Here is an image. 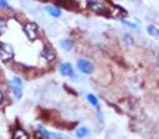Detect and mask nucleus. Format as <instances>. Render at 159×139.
I'll return each mask as SVG.
<instances>
[{
  "instance_id": "obj_1",
  "label": "nucleus",
  "mask_w": 159,
  "mask_h": 139,
  "mask_svg": "<svg viewBox=\"0 0 159 139\" xmlns=\"http://www.w3.org/2000/svg\"><path fill=\"white\" fill-rule=\"evenodd\" d=\"M14 57V48L11 45L6 43V42H1L0 43V58L2 62H7L10 60H12Z\"/></svg>"
},
{
  "instance_id": "obj_2",
  "label": "nucleus",
  "mask_w": 159,
  "mask_h": 139,
  "mask_svg": "<svg viewBox=\"0 0 159 139\" xmlns=\"http://www.w3.org/2000/svg\"><path fill=\"white\" fill-rule=\"evenodd\" d=\"M24 31H25V35L29 37L30 41H35L37 38V34H39V27L35 22H27L25 26H24Z\"/></svg>"
},
{
  "instance_id": "obj_3",
  "label": "nucleus",
  "mask_w": 159,
  "mask_h": 139,
  "mask_svg": "<svg viewBox=\"0 0 159 139\" xmlns=\"http://www.w3.org/2000/svg\"><path fill=\"white\" fill-rule=\"evenodd\" d=\"M77 67H78V70H80L82 73H86V74H89V73L93 72V65H92L88 60H84V58L78 60Z\"/></svg>"
},
{
  "instance_id": "obj_4",
  "label": "nucleus",
  "mask_w": 159,
  "mask_h": 139,
  "mask_svg": "<svg viewBox=\"0 0 159 139\" xmlns=\"http://www.w3.org/2000/svg\"><path fill=\"white\" fill-rule=\"evenodd\" d=\"M87 5H88V7H89L91 10H93V11H96V12H102V11L106 10V9H104V5H103L101 1L88 0V1H87Z\"/></svg>"
},
{
  "instance_id": "obj_5",
  "label": "nucleus",
  "mask_w": 159,
  "mask_h": 139,
  "mask_svg": "<svg viewBox=\"0 0 159 139\" xmlns=\"http://www.w3.org/2000/svg\"><path fill=\"white\" fill-rule=\"evenodd\" d=\"M60 72H61V74L67 76V77L73 76V68L70 63H61L60 65Z\"/></svg>"
},
{
  "instance_id": "obj_6",
  "label": "nucleus",
  "mask_w": 159,
  "mask_h": 139,
  "mask_svg": "<svg viewBox=\"0 0 159 139\" xmlns=\"http://www.w3.org/2000/svg\"><path fill=\"white\" fill-rule=\"evenodd\" d=\"M41 55H42L47 61H53V60H55V57H56L55 51H53L51 47H48V46H45V47L42 48Z\"/></svg>"
},
{
  "instance_id": "obj_7",
  "label": "nucleus",
  "mask_w": 159,
  "mask_h": 139,
  "mask_svg": "<svg viewBox=\"0 0 159 139\" xmlns=\"http://www.w3.org/2000/svg\"><path fill=\"white\" fill-rule=\"evenodd\" d=\"M10 86H11V89H12V93L15 96V98H21L22 96V91H21V84L14 82V81H10Z\"/></svg>"
},
{
  "instance_id": "obj_8",
  "label": "nucleus",
  "mask_w": 159,
  "mask_h": 139,
  "mask_svg": "<svg viewBox=\"0 0 159 139\" xmlns=\"http://www.w3.org/2000/svg\"><path fill=\"white\" fill-rule=\"evenodd\" d=\"M60 46H61L65 51H70V50H72V47H73V41L70 40V38H65V40H62V41L60 42Z\"/></svg>"
},
{
  "instance_id": "obj_9",
  "label": "nucleus",
  "mask_w": 159,
  "mask_h": 139,
  "mask_svg": "<svg viewBox=\"0 0 159 139\" xmlns=\"http://www.w3.org/2000/svg\"><path fill=\"white\" fill-rule=\"evenodd\" d=\"M29 138V134L25 133V130L22 129H16L12 134V139H27Z\"/></svg>"
},
{
  "instance_id": "obj_10",
  "label": "nucleus",
  "mask_w": 159,
  "mask_h": 139,
  "mask_svg": "<svg viewBox=\"0 0 159 139\" xmlns=\"http://www.w3.org/2000/svg\"><path fill=\"white\" fill-rule=\"evenodd\" d=\"M45 10H46L51 16H53V17H60V16H61L60 9H57V7H55V6H46Z\"/></svg>"
},
{
  "instance_id": "obj_11",
  "label": "nucleus",
  "mask_w": 159,
  "mask_h": 139,
  "mask_svg": "<svg viewBox=\"0 0 159 139\" xmlns=\"http://www.w3.org/2000/svg\"><path fill=\"white\" fill-rule=\"evenodd\" d=\"M88 132H89V129H88L87 127H81V128H78V129L76 130V135H77L78 138H83L84 135L88 134Z\"/></svg>"
},
{
  "instance_id": "obj_12",
  "label": "nucleus",
  "mask_w": 159,
  "mask_h": 139,
  "mask_svg": "<svg viewBox=\"0 0 159 139\" xmlns=\"http://www.w3.org/2000/svg\"><path fill=\"white\" fill-rule=\"evenodd\" d=\"M147 31H148V34L152 35V36H158V35H159V29L155 27V26H153V25H149V26L147 27Z\"/></svg>"
},
{
  "instance_id": "obj_13",
  "label": "nucleus",
  "mask_w": 159,
  "mask_h": 139,
  "mask_svg": "<svg viewBox=\"0 0 159 139\" xmlns=\"http://www.w3.org/2000/svg\"><path fill=\"white\" fill-rule=\"evenodd\" d=\"M87 99H88V102H89L92 105H94V107H97V105H98V99L96 98V96H94V94H92V93L87 94Z\"/></svg>"
},
{
  "instance_id": "obj_14",
  "label": "nucleus",
  "mask_w": 159,
  "mask_h": 139,
  "mask_svg": "<svg viewBox=\"0 0 159 139\" xmlns=\"http://www.w3.org/2000/svg\"><path fill=\"white\" fill-rule=\"evenodd\" d=\"M37 130H39V133H41V134H42L45 138L51 137V134H50V133H48V132H47V130H46V129H45L42 125H39V127H37Z\"/></svg>"
},
{
  "instance_id": "obj_15",
  "label": "nucleus",
  "mask_w": 159,
  "mask_h": 139,
  "mask_svg": "<svg viewBox=\"0 0 159 139\" xmlns=\"http://www.w3.org/2000/svg\"><path fill=\"white\" fill-rule=\"evenodd\" d=\"M0 31H1V34H4L6 31V22L2 17H1V21H0Z\"/></svg>"
},
{
  "instance_id": "obj_16",
  "label": "nucleus",
  "mask_w": 159,
  "mask_h": 139,
  "mask_svg": "<svg viewBox=\"0 0 159 139\" xmlns=\"http://www.w3.org/2000/svg\"><path fill=\"white\" fill-rule=\"evenodd\" d=\"M124 41H125L127 43H129V45H133V38H132L129 35H124Z\"/></svg>"
},
{
  "instance_id": "obj_17",
  "label": "nucleus",
  "mask_w": 159,
  "mask_h": 139,
  "mask_svg": "<svg viewBox=\"0 0 159 139\" xmlns=\"http://www.w3.org/2000/svg\"><path fill=\"white\" fill-rule=\"evenodd\" d=\"M122 22H123L124 25H127V26H129V27H132V29H137V26H135L134 24H130V22H128V21H124V20H123Z\"/></svg>"
},
{
  "instance_id": "obj_18",
  "label": "nucleus",
  "mask_w": 159,
  "mask_h": 139,
  "mask_svg": "<svg viewBox=\"0 0 159 139\" xmlns=\"http://www.w3.org/2000/svg\"><path fill=\"white\" fill-rule=\"evenodd\" d=\"M0 4H1V7H9L6 0H0Z\"/></svg>"
},
{
  "instance_id": "obj_19",
  "label": "nucleus",
  "mask_w": 159,
  "mask_h": 139,
  "mask_svg": "<svg viewBox=\"0 0 159 139\" xmlns=\"http://www.w3.org/2000/svg\"><path fill=\"white\" fill-rule=\"evenodd\" d=\"M157 65L159 66V52H158V56H157Z\"/></svg>"
},
{
  "instance_id": "obj_20",
  "label": "nucleus",
  "mask_w": 159,
  "mask_h": 139,
  "mask_svg": "<svg viewBox=\"0 0 159 139\" xmlns=\"http://www.w3.org/2000/svg\"><path fill=\"white\" fill-rule=\"evenodd\" d=\"M39 1H42V2H45V1H48V0H39Z\"/></svg>"
}]
</instances>
